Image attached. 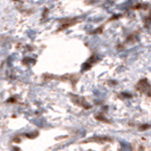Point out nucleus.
Masks as SVG:
<instances>
[{
  "label": "nucleus",
  "instance_id": "nucleus-6",
  "mask_svg": "<svg viewBox=\"0 0 151 151\" xmlns=\"http://www.w3.org/2000/svg\"><path fill=\"white\" fill-rule=\"evenodd\" d=\"M123 97H127V98H131V94L129 93H122Z\"/></svg>",
  "mask_w": 151,
  "mask_h": 151
},
{
  "label": "nucleus",
  "instance_id": "nucleus-5",
  "mask_svg": "<svg viewBox=\"0 0 151 151\" xmlns=\"http://www.w3.org/2000/svg\"><path fill=\"white\" fill-rule=\"evenodd\" d=\"M150 129V125H143V126H140V129L141 131H144V129Z\"/></svg>",
  "mask_w": 151,
  "mask_h": 151
},
{
  "label": "nucleus",
  "instance_id": "nucleus-2",
  "mask_svg": "<svg viewBox=\"0 0 151 151\" xmlns=\"http://www.w3.org/2000/svg\"><path fill=\"white\" fill-rule=\"evenodd\" d=\"M72 100L75 102L76 105H78V106L83 107L85 109H89L90 108V105L84 100V98L82 97H77V96H72Z\"/></svg>",
  "mask_w": 151,
  "mask_h": 151
},
{
  "label": "nucleus",
  "instance_id": "nucleus-3",
  "mask_svg": "<svg viewBox=\"0 0 151 151\" xmlns=\"http://www.w3.org/2000/svg\"><path fill=\"white\" fill-rule=\"evenodd\" d=\"M38 132H33V133H30V134H26L27 137H30V139H34V137H37L38 136Z\"/></svg>",
  "mask_w": 151,
  "mask_h": 151
},
{
  "label": "nucleus",
  "instance_id": "nucleus-1",
  "mask_svg": "<svg viewBox=\"0 0 151 151\" xmlns=\"http://www.w3.org/2000/svg\"><path fill=\"white\" fill-rule=\"evenodd\" d=\"M137 89H139V91H141V92H143V93H148V94H150V85H149V83H148V81L145 80V78H143V80H141L140 82H139V84H137Z\"/></svg>",
  "mask_w": 151,
  "mask_h": 151
},
{
  "label": "nucleus",
  "instance_id": "nucleus-4",
  "mask_svg": "<svg viewBox=\"0 0 151 151\" xmlns=\"http://www.w3.org/2000/svg\"><path fill=\"white\" fill-rule=\"evenodd\" d=\"M96 118L98 119V121H101V122H106V123H108V119L107 118H105V117H102V116H96Z\"/></svg>",
  "mask_w": 151,
  "mask_h": 151
}]
</instances>
